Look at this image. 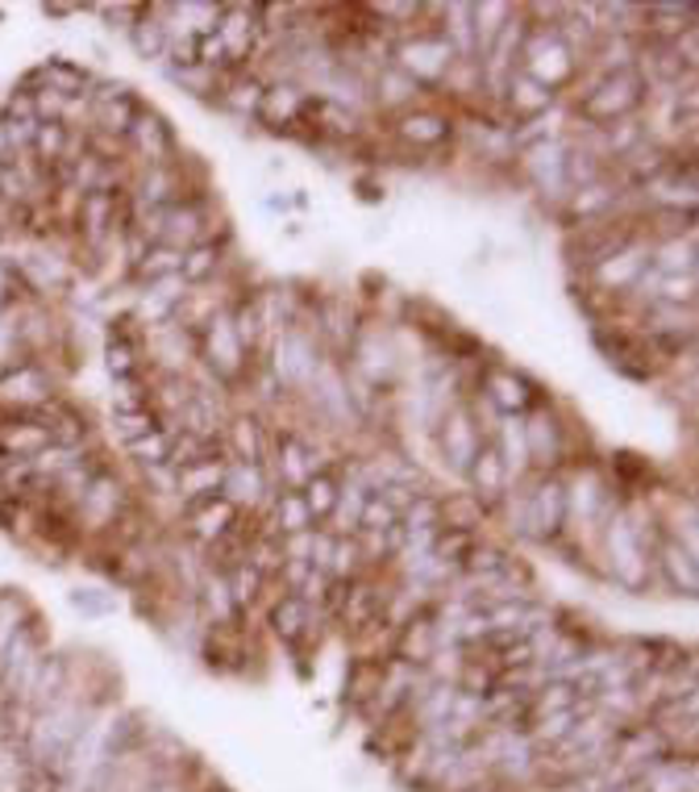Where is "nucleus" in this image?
<instances>
[{
    "label": "nucleus",
    "instance_id": "obj_20",
    "mask_svg": "<svg viewBox=\"0 0 699 792\" xmlns=\"http://www.w3.org/2000/svg\"><path fill=\"white\" fill-rule=\"evenodd\" d=\"M305 92L296 84H275L263 92V104H258V113H263V121H271V125H288V121H296L300 113H305Z\"/></svg>",
    "mask_w": 699,
    "mask_h": 792
},
{
    "label": "nucleus",
    "instance_id": "obj_19",
    "mask_svg": "<svg viewBox=\"0 0 699 792\" xmlns=\"http://www.w3.org/2000/svg\"><path fill=\"white\" fill-rule=\"evenodd\" d=\"M487 396H492L495 409H504L508 417L525 414L533 400L530 384L521 376H512V372H492V376H487Z\"/></svg>",
    "mask_w": 699,
    "mask_h": 792
},
{
    "label": "nucleus",
    "instance_id": "obj_36",
    "mask_svg": "<svg viewBox=\"0 0 699 792\" xmlns=\"http://www.w3.org/2000/svg\"><path fill=\"white\" fill-rule=\"evenodd\" d=\"M263 92H267V88L258 84V80H234V84L225 88V104H229L234 113H241V118H250V113H258V104H263Z\"/></svg>",
    "mask_w": 699,
    "mask_h": 792
},
{
    "label": "nucleus",
    "instance_id": "obj_38",
    "mask_svg": "<svg viewBox=\"0 0 699 792\" xmlns=\"http://www.w3.org/2000/svg\"><path fill=\"white\" fill-rule=\"evenodd\" d=\"M109 372L117 379H130L137 372V346L125 334H113V343H109Z\"/></svg>",
    "mask_w": 699,
    "mask_h": 792
},
{
    "label": "nucleus",
    "instance_id": "obj_45",
    "mask_svg": "<svg viewBox=\"0 0 699 792\" xmlns=\"http://www.w3.org/2000/svg\"><path fill=\"white\" fill-rule=\"evenodd\" d=\"M13 284H18V272H13L9 263H0V309H9V301H13Z\"/></svg>",
    "mask_w": 699,
    "mask_h": 792
},
{
    "label": "nucleus",
    "instance_id": "obj_34",
    "mask_svg": "<svg viewBox=\"0 0 699 792\" xmlns=\"http://www.w3.org/2000/svg\"><path fill=\"white\" fill-rule=\"evenodd\" d=\"M171 443H175V434L158 430V426H154L151 434H142V438H134V443H130V455H134V459H142V464L163 467V464H167V455H171Z\"/></svg>",
    "mask_w": 699,
    "mask_h": 792
},
{
    "label": "nucleus",
    "instance_id": "obj_15",
    "mask_svg": "<svg viewBox=\"0 0 699 792\" xmlns=\"http://www.w3.org/2000/svg\"><path fill=\"white\" fill-rule=\"evenodd\" d=\"M121 484L117 480H109V476H96V480L88 484V493L80 497V514L92 521V526H104V521H117V514H121Z\"/></svg>",
    "mask_w": 699,
    "mask_h": 792
},
{
    "label": "nucleus",
    "instance_id": "obj_6",
    "mask_svg": "<svg viewBox=\"0 0 699 792\" xmlns=\"http://www.w3.org/2000/svg\"><path fill=\"white\" fill-rule=\"evenodd\" d=\"M566 509H570V497H566V488L554 476H542L533 493H525V530L537 538H549L558 535V526H563Z\"/></svg>",
    "mask_w": 699,
    "mask_h": 792
},
{
    "label": "nucleus",
    "instance_id": "obj_44",
    "mask_svg": "<svg viewBox=\"0 0 699 792\" xmlns=\"http://www.w3.org/2000/svg\"><path fill=\"white\" fill-rule=\"evenodd\" d=\"M317 109H321V118L329 121V130H338V134H354V113H346V109L333 104V101H321Z\"/></svg>",
    "mask_w": 699,
    "mask_h": 792
},
{
    "label": "nucleus",
    "instance_id": "obj_37",
    "mask_svg": "<svg viewBox=\"0 0 699 792\" xmlns=\"http://www.w3.org/2000/svg\"><path fill=\"white\" fill-rule=\"evenodd\" d=\"M308 521H312V514L305 509L300 493H284V500H279V530L284 535H300V530H312Z\"/></svg>",
    "mask_w": 699,
    "mask_h": 792
},
{
    "label": "nucleus",
    "instance_id": "obj_26",
    "mask_svg": "<svg viewBox=\"0 0 699 792\" xmlns=\"http://www.w3.org/2000/svg\"><path fill=\"white\" fill-rule=\"evenodd\" d=\"M130 38H134V47L142 59H158V54H167V34H163V21L154 9H142L137 21L130 26Z\"/></svg>",
    "mask_w": 699,
    "mask_h": 792
},
{
    "label": "nucleus",
    "instance_id": "obj_25",
    "mask_svg": "<svg viewBox=\"0 0 699 792\" xmlns=\"http://www.w3.org/2000/svg\"><path fill=\"white\" fill-rule=\"evenodd\" d=\"M483 447L475 438V426L466 422V414H454L450 422H445V450H450V459L466 471L471 467V459H475V450Z\"/></svg>",
    "mask_w": 699,
    "mask_h": 792
},
{
    "label": "nucleus",
    "instance_id": "obj_33",
    "mask_svg": "<svg viewBox=\"0 0 699 792\" xmlns=\"http://www.w3.org/2000/svg\"><path fill=\"white\" fill-rule=\"evenodd\" d=\"M217 263H222V251H217L213 242H205V246H192V251H184V267H179V276H184V284H205V280L217 272Z\"/></svg>",
    "mask_w": 699,
    "mask_h": 792
},
{
    "label": "nucleus",
    "instance_id": "obj_7",
    "mask_svg": "<svg viewBox=\"0 0 699 792\" xmlns=\"http://www.w3.org/2000/svg\"><path fill=\"white\" fill-rule=\"evenodd\" d=\"M263 21V9H222V21H217V38H222V51H225V63H246L250 51H255L258 42V26Z\"/></svg>",
    "mask_w": 699,
    "mask_h": 792
},
{
    "label": "nucleus",
    "instance_id": "obj_8",
    "mask_svg": "<svg viewBox=\"0 0 699 792\" xmlns=\"http://www.w3.org/2000/svg\"><path fill=\"white\" fill-rule=\"evenodd\" d=\"M521 167L542 192H566V146L558 139L533 142Z\"/></svg>",
    "mask_w": 699,
    "mask_h": 792
},
{
    "label": "nucleus",
    "instance_id": "obj_5",
    "mask_svg": "<svg viewBox=\"0 0 699 792\" xmlns=\"http://www.w3.org/2000/svg\"><path fill=\"white\" fill-rule=\"evenodd\" d=\"M459 63V54L450 51V42L442 34H417L412 42L400 47V63L395 68L412 75L417 84H425V80H442L445 71H454Z\"/></svg>",
    "mask_w": 699,
    "mask_h": 792
},
{
    "label": "nucleus",
    "instance_id": "obj_1",
    "mask_svg": "<svg viewBox=\"0 0 699 792\" xmlns=\"http://www.w3.org/2000/svg\"><path fill=\"white\" fill-rule=\"evenodd\" d=\"M521 54H525V68L521 71H525L530 80H537L542 88H549V92L575 75V51H570L563 38H558V30H549V26H533L530 42L521 47Z\"/></svg>",
    "mask_w": 699,
    "mask_h": 792
},
{
    "label": "nucleus",
    "instance_id": "obj_32",
    "mask_svg": "<svg viewBox=\"0 0 699 792\" xmlns=\"http://www.w3.org/2000/svg\"><path fill=\"white\" fill-rule=\"evenodd\" d=\"M658 563L670 571L675 585L696 592V563H691V551H682L679 542H662V547H658Z\"/></svg>",
    "mask_w": 699,
    "mask_h": 792
},
{
    "label": "nucleus",
    "instance_id": "obj_24",
    "mask_svg": "<svg viewBox=\"0 0 699 792\" xmlns=\"http://www.w3.org/2000/svg\"><path fill=\"white\" fill-rule=\"evenodd\" d=\"M616 201H620V189L608 184V180H596V184H587V189L570 192V217H599V213H608Z\"/></svg>",
    "mask_w": 699,
    "mask_h": 792
},
{
    "label": "nucleus",
    "instance_id": "obj_40",
    "mask_svg": "<svg viewBox=\"0 0 699 792\" xmlns=\"http://www.w3.org/2000/svg\"><path fill=\"white\" fill-rule=\"evenodd\" d=\"M305 618H308V609L300 597H284V601L275 605V630H279V634L296 638L300 634V626H305Z\"/></svg>",
    "mask_w": 699,
    "mask_h": 792
},
{
    "label": "nucleus",
    "instance_id": "obj_31",
    "mask_svg": "<svg viewBox=\"0 0 699 792\" xmlns=\"http://www.w3.org/2000/svg\"><path fill=\"white\" fill-rule=\"evenodd\" d=\"M38 80H47V88L59 97H80L88 88V71H80L75 63H47L38 71Z\"/></svg>",
    "mask_w": 699,
    "mask_h": 792
},
{
    "label": "nucleus",
    "instance_id": "obj_21",
    "mask_svg": "<svg viewBox=\"0 0 699 792\" xmlns=\"http://www.w3.org/2000/svg\"><path fill=\"white\" fill-rule=\"evenodd\" d=\"M471 480L479 484V493H487V497H500L504 493V484H508V467H504V455H500V447H479L475 459H471Z\"/></svg>",
    "mask_w": 699,
    "mask_h": 792
},
{
    "label": "nucleus",
    "instance_id": "obj_4",
    "mask_svg": "<svg viewBox=\"0 0 699 792\" xmlns=\"http://www.w3.org/2000/svg\"><path fill=\"white\" fill-rule=\"evenodd\" d=\"M633 222H587L579 234H570L566 242V255L575 258V263H587V267H599L604 258H613L616 251H625L633 242Z\"/></svg>",
    "mask_w": 699,
    "mask_h": 792
},
{
    "label": "nucleus",
    "instance_id": "obj_11",
    "mask_svg": "<svg viewBox=\"0 0 699 792\" xmlns=\"http://www.w3.org/2000/svg\"><path fill=\"white\" fill-rule=\"evenodd\" d=\"M130 142L137 146V155L151 159L154 167H167L171 151H175V142H171V130L163 125V118H154V113H142V109H137L134 125H130Z\"/></svg>",
    "mask_w": 699,
    "mask_h": 792
},
{
    "label": "nucleus",
    "instance_id": "obj_28",
    "mask_svg": "<svg viewBox=\"0 0 699 792\" xmlns=\"http://www.w3.org/2000/svg\"><path fill=\"white\" fill-rule=\"evenodd\" d=\"M179 267H184V251H175V246H163V242H154L151 251L137 258V276H146V280L179 276Z\"/></svg>",
    "mask_w": 699,
    "mask_h": 792
},
{
    "label": "nucleus",
    "instance_id": "obj_9",
    "mask_svg": "<svg viewBox=\"0 0 699 792\" xmlns=\"http://www.w3.org/2000/svg\"><path fill=\"white\" fill-rule=\"evenodd\" d=\"M241 509H234L225 497H205V500H188V517H192V538L201 547H213L217 538L229 535V526L238 521Z\"/></svg>",
    "mask_w": 699,
    "mask_h": 792
},
{
    "label": "nucleus",
    "instance_id": "obj_35",
    "mask_svg": "<svg viewBox=\"0 0 699 792\" xmlns=\"http://www.w3.org/2000/svg\"><path fill=\"white\" fill-rule=\"evenodd\" d=\"M417 92H421V84H417L412 75H404L400 68H388L379 75V101L383 104H395V109H400V104H409Z\"/></svg>",
    "mask_w": 699,
    "mask_h": 792
},
{
    "label": "nucleus",
    "instance_id": "obj_17",
    "mask_svg": "<svg viewBox=\"0 0 699 792\" xmlns=\"http://www.w3.org/2000/svg\"><path fill=\"white\" fill-rule=\"evenodd\" d=\"M225 459H201L179 471V493L188 500H205V497H222V484H225Z\"/></svg>",
    "mask_w": 699,
    "mask_h": 792
},
{
    "label": "nucleus",
    "instance_id": "obj_13",
    "mask_svg": "<svg viewBox=\"0 0 699 792\" xmlns=\"http://www.w3.org/2000/svg\"><path fill=\"white\" fill-rule=\"evenodd\" d=\"M641 272H646V246L629 242L625 251H616L613 258H604V263H599L596 280L604 284V288H629V284L641 280Z\"/></svg>",
    "mask_w": 699,
    "mask_h": 792
},
{
    "label": "nucleus",
    "instance_id": "obj_23",
    "mask_svg": "<svg viewBox=\"0 0 699 792\" xmlns=\"http://www.w3.org/2000/svg\"><path fill=\"white\" fill-rule=\"evenodd\" d=\"M525 450H530L537 464H554V459H558V426H554V417H549L546 409L530 417V426H525Z\"/></svg>",
    "mask_w": 699,
    "mask_h": 792
},
{
    "label": "nucleus",
    "instance_id": "obj_14",
    "mask_svg": "<svg viewBox=\"0 0 699 792\" xmlns=\"http://www.w3.org/2000/svg\"><path fill=\"white\" fill-rule=\"evenodd\" d=\"M504 92H508V104L516 118H542L549 104H554V92L549 88H542L537 80H530L525 71H512L508 84H504Z\"/></svg>",
    "mask_w": 699,
    "mask_h": 792
},
{
    "label": "nucleus",
    "instance_id": "obj_12",
    "mask_svg": "<svg viewBox=\"0 0 699 792\" xmlns=\"http://www.w3.org/2000/svg\"><path fill=\"white\" fill-rule=\"evenodd\" d=\"M137 118V104L134 97L125 92V88H104L96 92V121H101V130L109 139H121V134H130V125Z\"/></svg>",
    "mask_w": 699,
    "mask_h": 792
},
{
    "label": "nucleus",
    "instance_id": "obj_18",
    "mask_svg": "<svg viewBox=\"0 0 699 792\" xmlns=\"http://www.w3.org/2000/svg\"><path fill=\"white\" fill-rule=\"evenodd\" d=\"M267 493V484H263V471L250 464H229L225 467V484H222V497L241 509V505H258V497Z\"/></svg>",
    "mask_w": 699,
    "mask_h": 792
},
{
    "label": "nucleus",
    "instance_id": "obj_46",
    "mask_svg": "<svg viewBox=\"0 0 699 792\" xmlns=\"http://www.w3.org/2000/svg\"><path fill=\"white\" fill-rule=\"evenodd\" d=\"M225 592H229L225 585H208V609H213V613H217V609L229 613V597H225Z\"/></svg>",
    "mask_w": 699,
    "mask_h": 792
},
{
    "label": "nucleus",
    "instance_id": "obj_27",
    "mask_svg": "<svg viewBox=\"0 0 699 792\" xmlns=\"http://www.w3.org/2000/svg\"><path fill=\"white\" fill-rule=\"evenodd\" d=\"M338 493H341L338 480H333L329 471H317V476L300 488V500H305V509L312 517H329L333 514V505H338Z\"/></svg>",
    "mask_w": 699,
    "mask_h": 792
},
{
    "label": "nucleus",
    "instance_id": "obj_29",
    "mask_svg": "<svg viewBox=\"0 0 699 792\" xmlns=\"http://www.w3.org/2000/svg\"><path fill=\"white\" fill-rule=\"evenodd\" d=\"M229 447L238 450V464H250L258 467L263 464V430H258V422H250V417H238L234 426H229Z\"/></svg>",
    "mask_w": 699,
    "mask_h": 792
},
{
    "label": "nucleus",
    "instance_id": "obj_42",
    "mask_svg": "<svg viewBox=\"0 0 699 792\" xmlns=\"http://www.w3.org/2000/svg\"><path fill=\"white\" fill-rule=\"evenodd\" d=\"M117 430L125 443H134V438H142V434L154 430V414L151 409H137V414H117Z\"/></svg>",
    "mask_w": 699,
    "mask_h": 792
},
{
    "label": "nucleus",
    "instance_id": "obj_10",
    "mask_svg": "<svg viewBox=\"0 0 699 792\" xmlns=\"http://www.w3.org/2000/svg\"><path fill=\"white\" fill-rule=\"evenodd\" d=\"M205 355L208 363L222 372L225 379H234L241 372V363H246V346L238 343V334H234V322L229 317H213L205 322Z\"/></svg>",
    "mask_w": 699,
    "mask_h": 792
},
{
    "label": "nucleus",
    "instance_id": "obj_22",
    "mask_svg": "<svg viewBox=\"0 0 699 792\" xmlns=\"http://www.w3.org/2000/svg\"><path fill=\"white\" fill-rule=\"evenodd\" d=\"M654 263H658V276H696V234H687V242H662L654 251Z\"/></svg>",
    "mask_w": 699,
    "mask_h": 792
},
{
    "label": "nucleus",
    "instance_id": "obj_16",
    "mask_svg": "<svg viewBox=\"0 0 699 792\" xmlns=\"http://www.w3.org/2000/svg\"><path fill=\"white\" fill-rule=\"evenodd\" d=\"M395 134L409 142V146H442L450 139V121L442 113H429V109H417V113H404L395 121Z\"/></svg>",
    "mask_w": 699,
    "mask_h": 792
},
{
    "label": "nucleus",
    "instance_id": "obj_3",
    "mask_svg": "<svg viewBox=\"0 0 699 792\" xmlns=\"http://www.w3.org/2000/svg\"><path fill=\"white\" fill-rule=\"evenodd\" d=\"M0 405L18 414H38L51 405V376L38 363H13L0 372Z\"/></svg>",
    "mask_w": 699,
    "mask_h": 792
},
{
    "label": "nucleus",
    "instance_id": "obj_39",
    "mask_svg": "<svg viewBox=\"0 0 699 792\" xmlns=\"http://www.w3.org/2000/svg\"><path fill=\"white\" fill-rule=\"evenodd\" d=\"M63 146H68V130L59 121H38L34 130V151L42 159H63Z\"/></svg>",
    "mask_w": 699,
    "mask_h": 792
},
{
    "label": "nucleus",
    "instance_id": "obj_41",
    "mask_svg": "<svg viewBox=\"0 0 699 792\" xmlns=\"http://www.w3.org/2000/svg\"><path fill=\"white\" fill-rule=\"evenodd\" d=\"M359 559H362L359 542H350V538H333V547H329V559H325V563H329V571H333L338 580H346L350 568H354Z\"/></svg>",
    "mask_w": 699,
    "mask_h": 792
},
{
    "label": "nucleus",
    "instance_id": "obj_30",
    "mask_svg": "<svg viewBox=\"0 0 699 792\" xmlns=\"http://www.w3.org/2000/svg\"><path fill=\"white\" fill-rule=\"evenodd\" d=\"M284 459H288V467H284V480L296 484V488H305L321 467H317V459H312V450L300 443V438H288L284 443Z\"/></svg>",
    "mask_w": 699,
    "mask_h": 792
},
{
    "label": "nucleus",
    "instance_id": "obj_43",
    "mask_svg": "<svg viewBox=\"0 0 699 792\" xmlns=\"http://www.w3.org/2000/svg\"><path fill=\"white\" fill-rule=\"evenodd\" d=\"M258 580H263V571H255L250 563H238V568H234V601H238V605L250 601V597H255V588H258Z\"/></svg>",
    "mask_w": 699,
    "mask_h": 792
},
{
    "label": "nucleus",
    "instance_id": "obj_2",
    "mask_svg": "<svg viewBox=\"0 0 699 792\" xmlns=\"http://www.w3.org/2000/svg\"><path fill=\"white\" fill-rule=\"evenodd\" d=\"M646 97V80L637 71H616V75H604L587 97H583V118L592 125H608V121L629 118L633 109L641 104Z\"/></svg>",
    "mask_w": 699,
    "mask_h": 792
}]
</instances>
